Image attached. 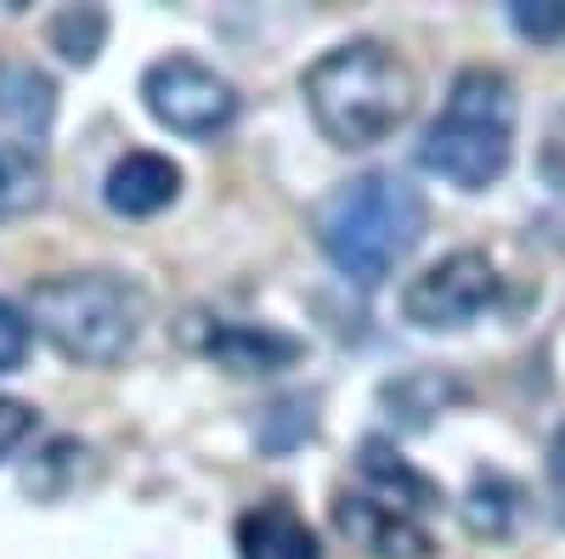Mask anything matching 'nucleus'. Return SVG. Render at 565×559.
<instances>
[{
	"mask_svg": "<svg viewBox=\"0 0 565 559\" xmlns=\"http://www.w3.org/2000/svg\"><path fill=\"white\" fill-rule=\"evenodd\" d=\"M424 226H430V204L396 170H362V175L340 181L328 198H317V209H311L317 249L356 289H380L418 249Z\"/></svg>",
	"mask_w": 565,
	"mask_h": 559,
	"instance_id": "f257e3e1",
	"label": "nucleus"
},
{
	"mask_svg": "<svg viewBox=\"0 0 565 559\" xmlns=\"http://www.w3.org/2000/svg\"><path fill=\"white\" fill-rule=\"evenodd\" d=\"M300 97H306L311 125L322 130V142L351 153V148L385 142L413 119L418 74L385 40H345L306 68Z\"/></svg>",
	"mask_w": 565,
	"mask_h": 559,
	"instance_id": "f03ea898",
	"label": "nucleus"
},
{
	"mask_svg": "<svg viewBox=\"0 0 565 559\" xmlns=\"http://www.w3.org/2000/svg\"><path fill=\"white\" fill-rule=\"evenodd\" d=\"M514 119H521V97L503 68H463L447 90L441 114L430 119L418 142V164L441 175L458 193H487L492 181H503L514 159Z\"/></svg>",
	"mask_w": 565,
	"mask_h": 559,
	"instance_id": "7ed1b4c3",
	"label": "nucleus"
},
{
	"mask_svg": "<svg viewBox=\"0 0 565 559\" xmlns=\"http://www.w3.org/2000/svg\"><path fill=\"white\" fill-rule=\"evenodd\" d=\"M29 322L79 367H114L136 351L148 294L119 271H63L29 289Z\"/></svg>",
	"mask_w": 565,
	"mask_h": 559,
	"instance_id": "20e7f679",
	"label": "nucleus"
},
{
	"mask_svg": "<svg viewBox=\"0 0 565 559\" xmlns=\"http://www.w3.org/2000/svg\"><path fill=\"white\" fill-rule=\"evenodd\" d=\"M141 103H148V114L175 136H215L244 108L238 85L226 74H215L210 63L186 57V52L148 63V74H141Z\"/></svg>",
	"mask_w": 565,
	"mask_h": 559,
	"instance_id": "39448f33",
	"label": "nucleus"
},
{
	"mask_svg": "<svg viewBox=\"0 0 565 559\" xmlns=\"http://www.w3.org/2000/svg\"><path fill=\"white\" fill-rule=\"evenodd\" d=\"M498 300V266L481 249H452L402 289V316L424 334H458Z\"/></svg>",
	"mask_w": 565,
	"mask_h": 559,
	"instance_id": "423d86ee",
	"label": "nucleus"
},
{
	"mask_svg": "<svg viewBox=\"0 0 565 559\" xmlns=\"http://www.w3.org/2000/svg\"><path fill=\"white\" fill-rule=\"evenodd\" d=\"M181 345L210 356L226 373H244V379H260V373H282L306 356V340L266 329V322H226V316H186L181 322Z\"/></svg>",
	"mask_w": 565,
	"mask_h": 559,
	"instance_id": "0eeeda50",
	"label": "nucleus"
},
{
	"mask_svg": "<svg viewBox=\"0 0 565 559\" xmlns=\"http://www.w3.org/2000/svg\"><path fill=\"white\" fill-rule=\"evenodd\" d=\"M334 526L373 559H430L436 553V537L424 531L413 515L380 503L373 492H340L334 497Z\"/></svg>",
	"mask_w": 565,
	"mask_h": 559,
	"instance_id": "6e6552de",
	"label": "nucleus"
},
{
	"mask_svg": "<svg viewBox=\"0 0 565 559\" xmlns=\"http://www.w3.org/2000/svg\"><path fill=\"white\" fill-rule=\"evenodd\" d=\"M103 198H108V209L125 215V221H148V215H159V209H170V204L181 198V170H175L164 153L136 148V153H125V159L108 170Z\"/></svg>",
	"mask_w": 565,
	"mask_h": 559,
	"instance_id": "1a4fd4ad",
	"label": "nucleus"
},
{
	"mask_svg": "<svg viewBox=\"0 0 565 559\" xmlns=\"http://www.w3.org/2000/svg\"><path fill=\"white\" fill-rule=\"evenodd\" d=\"M0 125H12L23 148L40 153V142L57 125V79L23 57H0Z\"/></svg>",
	"mask_w": 565,
	"mask_h": 559,
	"instance_id": "9d476101",
	"label": "nucleus"
},
{
	"mask_svg": "<svg viewBox=\"0 0 565 559\" xmlns=\"http://www.w3.org/2000/svg\"><path fill=\"white\" fill-rule=\"evenodd\" d=\"M238 559H322V548L295 508L271 497L238 515Z\"/></svg>",
	"mask_w": 565,
	"mask_h": 559,
	"instance_id": "9b49d317",
	"label": "nucleus"
},
{
	"mask_svg": "<svg viewBox=\"0 0 565 559\" xmlns=\"http://www.w3.org/2000/svg\"><path fill=\"white\" fill-rule=\"evenodd\" d=\"M356 463H362V475L380 486L373 497L391 503V508H402V515H413V508H441V486L424 475V470H413V463H407L385 436H367Z\"/></svg>",
	"mask_w": 565,
	"mask_h": 559,
	"instance_id": "f8f14e48",
	"label": "nucleus"
},
{
	"mask_svg": "<svg viewBox=\"0 0 565 559\" xmlns=\"http://www.w3.org/2000/svg\"><path fill=\"white\" fill-rule=\"evenodd\" d=\"M380 401H385V412L396 418L402 430H430L436 412L463 401V385L452 379V373H441V367H413V373H402V379H391L380 390Z\"/></svg>",
	"mask_w": 565,
	"mask_h": 559,
	"instance_id": "ddd939ff",
	"label": "nucleus"
},
{
	"mask_svg": "<svg viewBox=\"0 0 565 559\" xmlns=\"http://www.w3.org/2000/svg\"><path fill=\"white\" fill-rule=\"evenodd\" d=\"M521 503H526V492L509 475L476 470V481H469V492H463V526L476 537H487V542H503L514 531V520H521Z\"/></svg>",
	"mask_w": 565,
	"mask_h": 559,
	"instance_id": "4468645a",
	"label": "nucleus"
},
{
	"mask_svg": "<svg viewBox=\"0 0 565 559\" xmlns=\"http://www.w3.org/2000/svg\"><path fill=\"white\" fill-rule=\"evenodd\" d=\"M85 475H90V447L74 441V436H57V441H45V447L29 458L23 492L40 497V503H57V497H68Z\"/></svg>",
	"mask_w": 565,
	"mask_h": 559,
	"instance_id": "2eb2a0df",
	"label": "nucleus"
},
{
	"mask_svg": "<svg viewBox=\"0 0 565 559\" xmlns=\"http://www.w3.org/2000/svg\"><path fill=\"white\" fill-rule=\"evenodd\" d=\"M45 204V159L23 142H0V221H18Z\"/></svg>",
	"mask_w": 565,
	"mask_h": 559,
	"instance_id": "dca6fc26",
	"label": "nucleus"
},
{
	"mask_svg": "<svg viewBox=\"0 0 565 559\" xmlns=\"http://www.w3.org/2000/svg\"><path fill=\"white\" fill-rule=\"evenodd\" d=\"M45 40H52V52H63L68 63L90 68L97 52L108 45V12L103 7H63L52 18V29H45Z\"/></svg>",
	"mask_w": 565,
	"mask_h": 559,
	"instance_id": "f3484780",
	"label": "nucleus"
},
{
	"mask_svg": "<svg viewBox=\"0 0 565 559\" xmlns=\"http://www.w3.org/2000/svg\"><path fill=\"white\" fill-rule=\"evenodd\" d=\"M317 436V396H282L260 412V447L266 452H289Z\"/></svg>",
	"mask_w": 565,
	"mask_h": 559,
	"instance_id": "a211bd4d",
	"label": "nucleus"
},
{
	"mask_svg": "<svg viewBox=\"0 0 565 559\" xmlns=\"http://www.w3.org/2000/svg\"><path fill=\"white\" fill-rule=\"evenodd\" d=\"M509 23L526 40H559L565 34V0H514Z\"/></svg>",
	"mask_w": 565,
	"mask_h": 559,
	"instance_id": "6ab92c4d",
	"label": "nucleus"
},
{
	"mask_svg": "<svg viewBox=\"0 0 565 559\" xmlns=\"http://www.w3.org/2000/svg\"><path fill=\"white\" fill-rule=\"evenodd\" d=\"M23 356H29V316L12 300H0V373L23 367Z\"/></svg>",
	"mask_w": 565,
	"mask_h": 559,
	"instance_id": "aec40b11",
	"label": "nucleus"
},
{
	"mask_svg": "<svg viewBox=\"0 0 565 559\" xmlns=\"http://www.w3.org/2000/svg\"><path fill=\"white\" fill-rule=\"evenodd\" d=\"M34 436V407L18 396H0V458H12Z\"/></svg>",
	"mask_w": 565,
	"mask_h": 559,
	"instance_id": "412c9836",
	"label": "nucleus"
},
{
	"mask_svg": "<svg viewBox=\"0 0 565 559\" xmlns=\"http://www.w3.org/2000/svg\"><path fill=\"white\" fill-rule=\"evenodd\" d=\"M543 475H548V497H554V515L565 520V424H559V430H554V441H548Z\"/></svg>",
	"mask_w": 565,
	"mask_h": 559,
	"instance_id": "4be33fe9",
	"label": "nucleus"
}]
</instances>
